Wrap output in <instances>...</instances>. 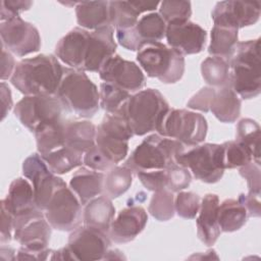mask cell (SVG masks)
Returning a JSON list of instances; mask_svg holds the SVG:
<instances>
[{
    "instance_id": "obj_25",
    "label": "cell",
    "mask_w": 261,
    "mask_h": 261,
    "mask_svg": "<svg viewBox=\"0 0 261 261\" xmlns=\"http://www.w3.org/2000/svg\"><path fill=\"white\" fill-rule=\"evenodd\" d=\"M80 28L90 31L110 25L109 1H81L74 6Z\"/></svg>"
},
{
    "instance_id": "obj_39",
    "label": "cell",
    "mask_w": 261,
    "mask_h": 261,
    "mask_svg": "<svg viewBox=\"0 0 261 261\" xmlns=\"http://www.w3.org/2000/svg\"><path fill=\"white\" fill-rule=\"evenodd\" d=\"M149 213L158 221L170 220L175 214L174 196L167 189L154 192L148 207Z\"/></svg>"
},
{
    "instance_id": "obj_50",
    "label": "cell",
    "mask_w": 261,
    "mask_h": 261,
    "mask_svg": "<svg viewBox=\"0 0 261 261\" xmlns=\"http://www.w3.org/2000/svg\"><path fill=\"white\" fill-rule=\"evenodd\" d=\"M13 220L14 216L3 205H1V245L9 243L11 241L13 232Z\"/></svg>"
},
{
    "instance_id": "obj_14",
    "label": "cell",
    "mask_w": 261,
    "mask_h": 261,
    "mask_svg": "<svg viewBox=\"0 0 261 261\" xmlns=\"http://www.w3.org/2000/svg\"><path fill=\"white\" fill-rule=\"evenodd\" d=\"M110 245L111 239L108 232L84 224L71 230L66 247L72 260L91 261L103 260Z\"/></svg>"
},
{
    "instance_id": "obj_34",
    "label": "cell",
    "mask_w": 261,
    "mask_h": 261,
    "mask_svg": "<svg viewBox=\"0 0 261 261\" xmlns=\"http://www.w3.org/2000/svg\"><path fill=\"white\" fill-rule=\"evenodd\" d=\"M166 27V22L158 12H150L139 18L134 30L141 43L160 42L165 37Z\"/></svg>"
},
{
    "instance_id": "obj_36",
    "label": "cell",
    "mask_w": 261,
    "mask_h": 261,
    "mask_svg": "<svg viewBox=\"0 0 261 261\" xmlns=\"http://www.w3.org/2000/svg\"><path fill=\"white\" fill-rule=\"evenodd\" d=\"M133 170L125 165L114 166L105 175L104 193L110 199H116L123 195L132 186Z\"/></svg>"
},
{
    "instance_id": "obj_20",
    "label": "cell",
    "mask_w": 261,
    "mask_h": 261,
    "mask_svg": "<svg viewBox=\"0 0 261 261\" xmlns=\"http://www.w3.org/2000/svg\"><path fill=\"white\" fill-rule=\"evenodd\" d=\"M148 221L146 210L137 205H129L119 211L112 220L108 234L114 243L125 244L132 242L145 228Z\"/></svg>"
},
{
    "instance_id": "obj_17",
    "label": "cell",
    "mask_w": 261,
    "mask_h": 261,
    "mask_svg": "<svg viewBox=\"0 0 261 261\" xmlns=\"http://www.w3.org/2000/svg\"><path fill=\"white\" fill-rule=\"evenodd\" d=\"M261 5L258 1H220L211 12L214 24L243 29L255 24L260 17Z\"/></svg>"
},
{
    "instance_id": "obj_16",
    "label": "cell",
    "mask_w": 261,
    "mask_h": 261,
    "mask_svg": "<svg viewBox=\"0 0 261 261\" xmlns=\"http://www.w3.org/2000/svg\"><path fill=\"white\" fill-rule=\"evenodd\" d=\"M98 73L104 82L129 93L139 92L146 85V77L140 66L134 61L123 59L118 54L109 58Z\"/></svg>"
},
{
    "instance_id": "obj_27",
    "label": "cell",
    "mask_w": 261,
    "mask_h": 261,
    "mask_svg": "<svg viewBox=\"0 0 261 261\" xmlns=\"http://www.w3.org/2000/svg\"><path fill=\"white\" fill-rule=\"evenodd\" d=\"M241 99L228 83L215 90L210 111L220 122L232 123L241 114Z\"/></svg>"
},
{
    "instance_id": "obj_42",
    "label": "cell",
    "mask_w": 261,
    "mask_h": 261,
    "mask_svg": "<svg viewBox=\"0 0 261 261\" xmlns=\"http://www.w3.org/2000/svg\"><path fill=\"white\" fill-rule=\"evenodd\" d=\"M201 198L193 192H177L174 198V208L176 214L185 219H194L200 209Z\"/></svg>"
},
{
    "instance_id": "obj_10",
    "label": "cell",
    "mask_w": 261,
    "mask_h": 261,
    "mask_svg": "<svg viewBox=\"0 0 261 261\" xmlns=\"http://www.w3.org/2000/svg\"><path fill=\"white\" fill-rule=\"evenodd\" d=\"M176 163L190 169L196 179L215 184L224 173L223 149L220 144L197 145L176 157Z\"/></svg>"
},
{
    "instance_id": "obj_11",
    "label": "cell",
    "mask_w": 261,
    "mask_h": 261,
    "mask_svg": "<svg viewBox=\"0 0 261 261\" xmlns=\"http://www.w3.org/2000/svg\"><path fill=\"white\" fill-rule=\"evenodd\" d=\"M82 206L76 195L63 181L52 194L44 214L52 228L71 231L83 221Z\"/></svg>"
},
{
    "instance_id": "obj_54",
    "label": "cell",
    "mask_w": 261,
    "mask_h": 261,
    "mask_svg": "<svg viewBox=\"0 0 261 261\" xmlns=\"http://www.w3.org/2000/svg\"><path fill=\"white\" fill-rule=\"evenodd\" d=\"M130 3L140 14L143 12L155 10L160 4L158 1H130Z\"/></svg>"
},
{
    "instance_id": "obj_23",
    "label": "cell",
    "mask_w": 261,
    "mask_h": 261,
    "mask_svg": "<svg viewBox=\"0 0 261 261\" xmlns=\"http://www.w3.org/2000/svg\"><path fill=\"white\" fill-rule=\"evenodd\" d=\"M0 204L14 217L38 208L35 203L33 185L25 177H17L11 181L7 196L1 200Z\"/></svg>"
},
{
    "instance_id": "obj_45",
    "label": "cell",
    "mask_w": 261,
    "mask_h": 261,
    "mask_svg": "<svg viewBox=\"0 0 261 261\" xmlns=\"http://www.w3.org/2000/svg\"><path fill=\"white\" fill-rule=\"evenodd\" d=\"M142 185L149 191L156 192L166 189L167 186V175L166 169L163 170H150V171H140L137 172Z\"/></svg>"
},
{
    "instance_id": "obj_9",
    "label": "cell",
    "mask_w": 261,
    "mask_h": 261,
    "mask_svg": "<svg viewBox=\"0 0 261 261\" xmlns=\"http://www.w3.org/2000/svg\"><path fill=\"white\" fill-rule=\"evenodd\" d=\"M134 133L122 114L106 113L97 126L96 146L114 165L122 161L128 152V141Z\"/></svg>"
},
{
    "instance_id": "obj_40",
    "label": "cell",
    "mask_w": 261,
    "mask_h": 261,
    "mask_svg": "<svg viewBox=\"0 0 261 261\" xmlns=\"http://www.w3.org/2000/svg\"><path fill=\"white\" fill-rule=\"evenodd\" d=\"M159 5V14L166 24L190 20L192 15V4L190 1L165 0L160 2Z\"/></svg>"
},
{
    "instance_id": "obj_35",
    "label": "cell",
    "mask_w": 261,
    "mask_h": 261,
    "mask_svg": "<svg viewBox=\"0 0 261 261\" xmlns=\"http://www.w3.org/2000/svg\"><path fill=\"white\" fill-rule=\"evenodd\" d=\"M64 122V119L59 120L35 134L37 150L41 156L65 146Z\"/></svg>"
},
{
    "instance_id": "obj_12",
    "label": "cell",
    "mask_w": 261,
    "mask_h": 261,
    "mask_svg": "<svg viewBox=\"0 0 261 261\" xmlns=\"http://www.w3.org/2000/svg\"><path fill=\"white\" fill-rule=\"evenodd\" d=\"M52 226L40 209L14 217L13 239L22 247L34 252L48 248Z\"/></svg>"
},
{
    "instance_id": "obj_13",
    "label": "cell",
    "mask_w": 261,
    "mask_h": 261,
    "mask_svg": "<svg viewBox=\"0 0 261 261\" xmlns=\"http://www.w3.org/2000/svg\"><path fill=\"white\" fill-rule=\"evenodd\" d=\"M0 36L1 45L18 57L36 53L41 48V37L38 29L20 16L1 21Z\"/></svg>"
},
{
    "instance_id": "obj_29",
    "label": "cell",
    "mask_w": 261,
    "mask_h": 261,
    "mask_svg": "<svg viewBox=\"0 0 261 261\" xmlns=\"http://www.w3.org/2000/svg\"><path fill=\"white\" fill-rule=\"evenodd\" d=\"M239 39V30L236 28L214 24L210 33L208 53L230 61L234 55Z\"/></svg>"
},
{
    "instance_id": "obj_33",
    "label": "cell",
    "mask_w": 261,
    "mask_h": 261,
    "mask_svg": "<svg viewBox=\"0 0 261 261\" xmlns=\"http://www.w3.org/2000/svg\"><path fill=\"white\" fill-rule=\"evenodd\" d=\"M229 71V61L218 56H209L201 63L202 77L212 88H220L227 85Z\"/></svg>"
},
{
    "instance_id": "obj_6",
    "label": "cell",
    "mask_w": 261,
    "mask_h": 261,
    "mask_svg": "<svg viewBox=\"0 0 261 261\" xmlns=\"http://www.w3.org/2000/svg\"><path fill=\"white\" fill-rule=\"evenodd\" d=\"M137 61L148 76L163 84H175L185 72L184 55L157 41L142 43L137 50Z\"/></svg>"
},
{
    "instance_id": "obj_7",
    "label": "cell",
    "mask_w": 261,
    "mask_h": 261,
    "mask_svg": "<svg viewBox=\"0 0 261 261\" xmlns=\"http://www.w3.org/2000/svg\"><path fill=\"white\" fill-rule=\"evenodd\" d=\"M207 130V120L202 114L173 108L168 109L156 128L160 136L176 140L188 147L203 143Z\"/></svg>"
},
{
    "instance_id": "obj_15",
    "label": "cell",
    "mask_w": 261,
    "mask_h": 261,
    "mask_svg": "<svg viewBox=\"0 0 261 261\" xmlns=\"http://www.w3.org/2000/svg\"><path fill=\"white\" fill-rule=\"evenodd\" d=\"M22 174L33 185L36 206L44 212L52 194L64 180L49 169L39 153H33L24 159Z\"/></svg>"
},
{
    "instance_id": "obj_5",
    "label": "cell",
    "mask_w": 261,
    "mask_h": 261,
    "mask_svg": "<svg viewBox=\"0 0 261 261\" xmlns=\"http://www.w3.org/2000/svg\"><path fill=\"white\" fill-rule=\"evenodd\" d=\"M185 152V146L176 140L153 134L139 144L124 165L133 172L163 170L176 163V157Z\"/></svg>"
},
{
    "instance_id": "obj_37",
    "label": "cell",
    "mask_w": 261,
    "mask_h": 261,
    "mask_svg": "<svg viewBox=\"0 0 261 261\" xmlns=\"http://www.w3.org/2000/svg\"><path fill=\"white\" fill-rule=\"evenodd\" d=\"M132 94L113 84L101 83L99 90V100L101 108L109 114L118 113Z\"/></svg>"
},
{
    "instance_id": "obj_3",
    "label": "cell",
    "mask_w": 261,
    "mask_h": 261,
    "mask_svg": "<svg viewBox=\"0 0 261 261\" xmlns=\"http://www.w3.org/2000/svg\"><path fill=\"white\" fill-rule=\"evenodd\" d=\"M67 112L82 118L93 117L100 107L97 86L85 71L64 67V73L55 95Z\"/></svg>"
},
{
    "instance_id": "obj_30",
    "label": "cell",
    "mask_w": 261,
    "mask_h": 261,
    "mask_svg": "<svg viewBox=\"0 0 261 261\" xmlns=\"http://www.w3.org/2000/svg\"><path fill=\"white\" fill-rule=\"evenodd\" d=\"M249 215L246 207L234 199H225L218 206V224L221 232H232L242 228Z\"/></svg>"
},
{
    "instance_id": "obj_51",
    "label": "cell",
    "mask_w": 261,
    "mask_h": 261,
    "mask_svg": "<svg viewBox=\"0 0 261 261\" xmlns=\"http://www.w3.org/2000/svg\"><path fill=\"white\" fill-rule=\"evenodd\" d=\"M16 63L11 52L1 45V80L4 82L12 76Z\"/></svg>"
},
{
    "instance_id": "obj_19",
    "label": "cell",
    "mask_w": 261,
    "mask_h": 261,
    "mask_svg": "<svg viewBox=\"0 0 261 261\" xmlns=\"http://www.w3.org/2000/svg\"><path fill=\"white\" fill-rule=\"evenodd\" d=\"M116 48L114 30L111 25L90 32L84 71L99 72L106 61L115 54Z\"/></svg>"
},
{
    "instance_id": "obj_43",
    "label": "cell",
    "mask_w": 261,
    "mask_h": 261,
    "mask_svg": "<svg viewBox=\"0 0 261 261\" xmlns=\"http://www.w3.org/2000/svg\"><path fill=\"white\" fill-rule=\"evenodd\" d=\"M166 189L172 193H177L187 189L192 181V175L188 168L175 163L166 169Z\"/></svg>"
},
{
    "instance_id": "obj_48",
    "label": "cell",
    "mask_w": 261,
    "mask_h": 261,
    "mask_svg": "<svg viewBox=\"0 0 261 261\" xmlns=\"http://www.w3.org/2000/svg\"><path fill=\"white\" fill-rule=\"evenodd\" d=\"M215 94V89L212 87H204L197 92L187 103L188 108L199 110L202 112L210 111V105Z\"/></svg>"
},
{
    "instance_id": "obj_21",
    "label": "cell",
    "mask_w": 261,
    "mask_h": 261,
    "mask_svg": "<svg viewBox=\"0 0 261 261\" xmlns=\"http://www.w3.org/2000/svg\"><path fill=\"white\" fill-rule=\"evenodd\" d=\"M90 32L80 27L64 35L55 46V56L69 68L84 71Z\"/></svg>"
},
{
    "instance_id": "obj_28",
    "label": "cell",
    "mask_w": 261,
    "mask_h": 261,
    "mask_svg": "<svg viewBox=\"0 0 261 261\" xmlns=\"http://www.w3.org/2000/svg\"><path fill=\"white\" fill-rule=\"evenodd\" d=\"M115 215V207L107 196H97L88 202L83 210V222L108 232Z\"/></svg>"
},
{
    "instance_id": "obj_38",
    "label": "cell",
    "mask_w": 261,
    "mask_h": 261,
    "mask_svg": "<svg viewBox=\"0 0 261 261\" xmlns=\"http://www.w3.org/2000/svg\"><path fill=\"white\" fill-rule=\"evenodd\" d=\"M109 14L110 25L115 30L134 28L140 15L130 1H109Z\"/></svg>"
},
{
    "instance_id": "obj_46",
    "label": "cell",
    "mask_w": 261,
    "mask_h": 261,
    "mask_svg": "<svg viewBox=\"0 0 261 261\" xmlns=\"http://www.w3.org/2000/svg\"><path fill=\"white\" fill-rule=\"evenodd\" d=\"M83 164L96 171H108L115 165L110 162L97 148L96 144L90 148L83 156Z\"/></svg>"
},
{
    "instance_id": "obj_24",
    "label": "cell",
    "mask_w": 261,
    "mask_h": 261,
    "mask_svg": "<svg viewBox=\"0 0 261 261\" xmlns=\"http://www.w3.org/2000/svg\"><path fill=\"white\" fill-rule=\"evenodd\" d=\"M105 174L87 167H82L73 173L69 180V188L85 206L104 190Z\"/></svg>"
},
{
    "instance_id": "obj_22",
    "label": "cell",
    "mask_w": 261,
    "mask_h": 261,
    "mask_svg": "<svg viewBox=\"0 0 261 261\" xmlns=\"http://www.w3.org/2000/svg\"><path fill=\"white\" fill-rule=\"evenodd\" d=\"M219 198L216 194H206L201 201L197 223V236L199 240L210 247L215 244L221 233L218 224Z\"/></svg>"
},
{
    "instance_id": "obj_52",
    "label": "cell",
    "mask_w": 261,
    "mask_h": 261,
    "mask_svg": "<svg viewBox=\"0 0 261 261\" xmlns=\"http://www.w3.org/2000/svg\"><path fill=\"white\" fill-rule=\"evenodd\" d=\"M238 200L246 207L249 217H259L261 215L260 196L241 194Z\"/></svg>"
},
{
    "instance_id": "obj_8",
    "label": "cell",
    "mask_w": 261,
    "mask_h": 261,
    "mask_svg": "<svg viewBox=\"0 0 261 261\" xmlns=\"http://www.w3.org/2000/svg\"><path fill=\"white\" fill-rule=\"evenodd\" d=\"M64 112L67 111L55 95L24 96L13 107L15 117L34 134L62 120Z\"/></svg>"
},
{
    "instance_id": "obj_53",
    "label": "cell",
    "mask_w": 261,
    "mask_h": 261,
    "mask_svg": "<svg viewBox=\"0 0 261 261\" xmlns=\"http://www.w3.org/2000/svg\"><path fill=\"white\" fill-rule=\"evenodd\" d=\"M0 93H1V114H2L1 119L3 120L13 106L11 91L9 87L5 84V82H1Z\"/></svg>"
},
{
    "instance_id": "obj_2",
    "label": "cell",
    "mask_w": 261,
    "mask_h": 261,
    "mask_svg": "<svg viewBox=\"0 0 261 261\" xmlns=\"http://www.w3.org/2000/svg\"><path fill=\"white\" fill-rule=\"evenodd\" d=\"M229 85L243 99L257 97L261 91L260 39L238 42L229 61Z\"/></svg>"
},
{
    "instance_id": "obj_55",
    "label": "cell",
    "mask_w": 261,
    "mask_h": 261,
    "mask_svg": "<svg viewBox=\"0 0 261 261\" xmlns=\"http://www.w3.org/2000/svg\"><path fill=\"white\" fill-rule=\"evenodd\" d=\"M113 259H117V260H121V259H125V256L122 254L121 251H119L118 249H113V250H108L106 255L104 256L103 260H113Z\"/></svg>"
},
{
    "instance_id": "obj_18",
    "label": "cell",
    "mask_w": 261,
    "mask_h": 261,
    "mask_svg": "<svg viewBox=\"0 0 261 261\" xmlns=\"http://www.w3.org/2000/svg\"><path fill=\"white\" fill-rule=\"evenodd\" d=\"M165 38L169 47L184 56L192 55L203 51L207 40V32L200 24L191 20L171 22L166 27Z\"/></svg>"
},
{
    "instance_id": "obj_44",
    "label": "cell",
    "mask_w": 261,
    "mask_h": 261,
    "mask_svg": "<svg viewBox=\"0 0 261 261\" xmlns=\"http://www.w3.org/2000/svg\"><path fill=\"white\" fill-rule=\"evenodd\" d=\"M239 173L247 180L248 194L260 196L261 194V176L260 164L251 161L245 166L240 167Z\"/></svg>"
},
{
    "instance_id": "obj_31",
    "label": "cell",
    "mask_w": 261,
    "mask_h": 261,
    "mask_svg": "<svg viewBox=\"0 0 261 261\" xmlns=\"http://www.w3.org/2000/svg\"><path fill=\"white\" fill-rule=\"evenodd\" d=\"M83 156V154L64 146L41 157L54 174H64L81 166Z\"/></svg>"
},
{
    "instance_id": "obj_1",
    "label": "cell",
    "mask_w": 261,
    "mask_h": 261,
    "mask_svg": "<svg viewBox=\"0 0 261 261\" xmlns=\"http://www.w3.org/2000/svg\"><path fill=\"white\" fill-rule=\"evenodd\" d=\"M64 67L52 54H39L16 63L10 82L24 96L56 95Z\"/></svg>"
},
{
    "instance_id": "obj_49",
    "label": "cell",
    "mask_w": 261,
    "mask_h": 261,
    "mask_svg": "<svg viewBox=\"0 0 261 261\" xmlns=\"http://www.w3.org/2000/svg\"><path fill=\"white\" fill-rule=\"evenodd\" d=\"M115 36L118 44L128 51H137L142 44L134 28L126 30H115Z\"/></svg>"
},
{
    "instance_id": "obj_4",
    "label": "cell",
    "mask_w": 261,
    "mask_h": 261,
    "mask_svg": "<svg viewBox=\"0 0 261 261\" xmlns=\"http://www.w3.org/2000/svg\"><path fill=\"white\" fill-rule=\"evenodd\" d=\"M169 108L168 102L158 90L148 88L132 95L118 113L126 118L135 136H144L156 130Z\"/></svg>"
},
{
    "instance_id": "obj_41",
    "label": "cell",
    "mask_w": 261,
    "mask_h": 261,
    "mask_svg": "<svg viewBox=\"0 0 261 261\" xmlns=\"http://www.w3.org/2000/svg\"><path fill=\"white\" fill-rule=\"evenodd\" d=\"M222 145L224 169L240 168L253 161L251 153L237 141H227Z\"/></svg>"
},
{
    "instance_id": "obj_47",
    "label": "cell",
    "mask_w": 261,
    "mask_h": 261,
    "mask_svg": "<svg viewBox=\"0 0 261 261\" xmlns=\"http://www.w3.org/2000/svg\"><path fill=\"white\" fill-rule=\"evenodd\" d=\"M33 5V1L29 0H1L0 2V20L5 21L9 18L19 16Z\"/></svg>"
},
{
    "instance_id": "obj_32",
    "label": "cell",
    "mask_w": 261,
    "mask_h": 261,
    "mask_svg": "<svg viewBox=\"0 0 261 261\" xmlns=\"http://www.w3.org/2000/svg\"><path fill=\"white\" fill-rule=\"evenodd\" d=\"M260 125L252 118H242L236 126V141L251 153L253 161L260 164Z\"/></svg>"
},
{
    "instance_id": "obj_26",
    "label": "cell",
    "mask_w": 261,
    "mask_h": 261,
    "mask_svg": "<svg viewBox=\"0 0 261 261\" xmlns=\"http://www.w3.org/2000/svg\"><path fill=\"white\" fill-rule=\"evenodd\" d=\"M96 133L97 126L90 120H65V146L84 155L96 144Z\"/></svg>"
}]
</instances>
